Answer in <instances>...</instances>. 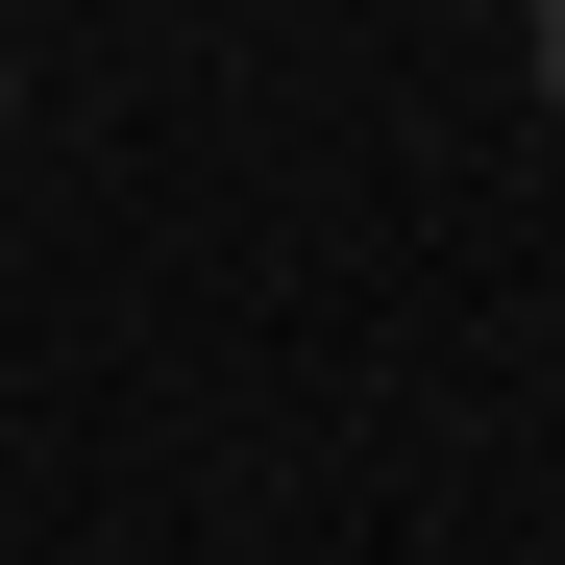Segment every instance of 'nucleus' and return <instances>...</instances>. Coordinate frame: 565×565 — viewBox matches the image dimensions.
Returning <instances> with one entry per match:
<instances>
[{
  "instance_id": "obj_1",
  "label": "nucleus",
  "mask_w": 565,
  "mask_h": 565,
  "mask_svg": "<svg viewBox=\"0 0 565 565\" xmlns=\"http://www.w3.org/2000/svg\"><path fill=\"white\" fill-rule=\"evenodd\" d=\"M541 99H565V0H541Z\"/></svg>"
},
{
  "instance_id": "obj_2",
  "label": "nucleus",
  "mask_w": 565,
  "mask_h": 565,
  "mask_svg": "<svg viewBox=\"0 0 565 565\" xmlns=\"http://www.w3.org/2000/svg\"><path fill=\"white\" fill-rule=\"evenodd\" d=\"M0 99H25V74H0Z\"/></svg>"
}]
</instances>
